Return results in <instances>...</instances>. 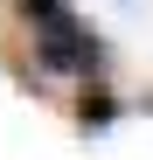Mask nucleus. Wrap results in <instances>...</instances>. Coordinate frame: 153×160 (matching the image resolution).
Listing matches in <instances>:
<instances>
[{
  "instance_id": "nucleus-1",
  "label": "nucleus",
  "mask_w": 153,
  "mask_h": 160,
  "mask_svg": "<svg viewBox=\"0 0 153 160\" xmlns=\"http://www.w3.org/2000/svg\"><path fill=\"white\" fill-rule=\"evenodd\" d=\"M28 35H35V63H42V70H63V77L97 84V70H105V35H97L70 0L49 7L42 21H28Z\"/></svg>"
},
{
  "instance_id": "nucleus-2",
  "label": "nucleus",
  "mask_w": 153,
  "mask_h": 160,
  "mask_svg": "<svg viewBox=\"0 0 153 160\" xmlns=\"http://www.w3.org/2000/svg\"><path fill=\"white\" fill-rule=\"evenodd\" d=\"M118 118V91L111 84H84V91H76V125H84V132H105Z\"/></svg>"
}]
</instances>
